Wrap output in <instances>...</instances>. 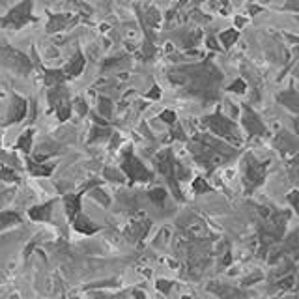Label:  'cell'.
Wrapping results in <instances>:
<instances>
[{
    "label": "cell",
    "instance_id": "obj_1",
    "mask_svg": "<svg viewBox=\"0 0 299 299\" xmlns=\"http://www.w3.org/2000/svg\"><path fill=\"white\" fill-rule=\"evenodd\" d=\"M206 123H208V127H210L213 133H217L219 137H225L227 141H232V142H241V139L238 137L236 125H234L228 118H225L221 112L210 116V118L206 120Z\"/></svg>",
    "mask_w": 299,
    "mask_h": 299
},
{
    "label": "cell",
    "instance_id": "obj_2",
    "mask_svg": "<svg viewBox=\"0 0 299 299\" xmlns=\"http://www.w3.org/2000/svg\"><path fill=\"white\" fill-rule=\"evenodd\" d=\"M123 172L129 176L131 179L135 181H148V179H152V174L144 168V165L137 159V157L131 156V152H125V159H123Z\"/></svg>",
    "mask_w": 299,
    "mask_h": 299
},
{
    "label": "cell",
    "instance_id": "obj_3",
    "mask_svg": "<svg viewBox=\"0 0 299 299\" xmlns=\"http://www.w3.org/2000/svg\"><path fill=\"white\" fill-rule=\"evenodd\" d=\"M30 12H32V0H24L23 4L13 8L12 12L4 17V26H15V28L23 26L24 23H28L32 19Z\"/></svg>",
    "mask_w": 299,
    "mask_h": 299
},
{
    "label": "cell",
    "instance_id": "obj_4",
    "mask_svg": "<svg viewBox=\"0 0 299 299\" xmlns=\"http://www.w3.org/2000/svg\"><path fill=\"white\" fill-rule=\"evenodd\" d=\"M4 64H6L8 68L15 70L17 73H23V75L32 71L30 60L26 58V56H23L21 53L13 51L12 47H4Z\"/></svg>",
    "mask_w": 299,
    "mask_h": 299
},
{
    "label": "cell",
    "instance_id": "obj_5",
    "mask_svg": "<svg viewBox=\"0 0 299 299\" xmlns=\"http://www.w3.org/2000/svg\"><path fill=\"white\" fill-rule=\"evenodd\" d=\"M245 178L251 185H260L265 178V165L258 163L256 159L249 157L247 159V170H245Z\"/></svg>",
    "mask_w": 299,
    "mask_h": 299
},
{
    "label": "cell",
    "instance_id": "obj_6",
    "mask_svg": "<svg viewBox=\"0 0 299 299\" xmlns=\"http://www.w3.org/2000/svg\"><path fill=\"white\" fill-rule=\"evenodd\" d=\"M243 123L245 127L249 129L251 135H264L265 133V127L260 122V118L251 110V107H243Z\"/></svg>",
    "mask_w": 299,
    "mask_h": 299
},
{
    "label": "cell",
    "instance_id": "obj_7",
    "mask_svg": "<svg viewBox=\"0 0 299 299\" xmlns=\"http://www.w3.org/2000/svg\"><path fill=\"white\" fill-rule=\"evenodd\" d=\"M26 101L21 99L19 96L13 97L12 101V108H10V116H8V123H13V122H21L26 114Z\"/></svg>",
    "mask_w": 299,
    "mask_h": 299
},
{
    "label": "cell",
    "instance_id": "obj_8",
    "mask_svg": "<svg viewBox=\"0 0 299 299\" xmlns=\"http://www.w3.org/2000/svg\"><path fill=\"white\" fill-rule=\"evenodd\" d=\"M64 202H66V211H68L70 219L75 221V217L81 211V194H68L64 198Z\"/></svg>",
    "mask_w": 299,
    "mask_h": 299
},
{
    "label": "cell",
    "instance_id": "obj_9",
    "mask_svg": "<svg viewBox=\"0 0 299 299\" xmlns=\"http://www.w3.org/2000/svg\"><path fill=\"white\" fill-rule=\"evenodd\" d=\"M279 101H281L282 105H286L290 110L299 112V94H296L294 90H290V92H282V94L279 96Z\"/></svg>",
    "mask_w": 299,
    "mask_h": 299
},
{
    "label": "cell",
    "instance_id": "obj_10",
    "mask_svg": "<svg viewBox=\"0 0 299 299\" xmlns=\"http://www.w3.org/2000/svg\"><path fill=\"white\" fill-rule=\"evenodd\" d=\"M73 227H75L77 232H81V234H92V232H96L97 230V227L94 225V223H90L86 217H81V215L75 217Z\"/></svg>",
    "mask_w": 299,
    "mask_h": 299
},
{
    "label": "cell",
    "instance_id": "obj_11",
    "mask_svg": "<svg viewBox=\"0 0 299 299\" xmlns=\"http://www.w3.org/2000/svg\"><path fill=\"white\" fill-rule=\"evenodd\" d=\"M84 70V58L81 53H77L75 56H73V60L68 64V70H66V73H68V77H75V75H79V73Z\"/></svg>",
    "mask_w": 299,
    "mask_h": 299
},
{
    "label": "cell",
    "instance_id": "obj_12",
    "mask_svg": "<svg viewBox=\"0 0 299 299\" xmlns=\"http://www.w3.org/2000/svg\"><path fill=\"white\" fill-rule=\"evenodd\" d=\"M51 210H53V204L49 202L45 206H37V208H32L28 211V215L32 217L34 221H47L49 215H51Z\"/></svg>",
    "mask_w": 299,
    "mask_h": 299
},
{
    "label": "cell",
    "instance_id": "obj_13",
    "mask_svg": "<svg viewBox=\"0 0 299 299\" xmlns=\"http://www.w3.org/2000/svg\"><path fill=\"white\" fill-rule=\"evenodd\" d=\"M53 165H41L39 161H28V170L34 176H49L53 172Z\"/></svg>",
    "mask_w": 299,
    "mask_h": 299
},
{
    "label": "cell",
    "instance_id": "obj_14",
    "mask_svg": "<svg viewBox=\"0 0 299 299\" xmlns=\"http://www.w3.org/2000/svg\"><path fill=\"white\" fill-rule=\"evenodd\" d=\"M68 23H70V17H68V15H54V17H51V21H49L47 30L49 32H56L60 28H64Z\"/></svg>",
    "mask_w": 299,
    "mask_h": 299
},
{
    "label": "cell",
    "instance_id": "obj_15",
    "mask_svg": "<svg viewBox=\"0 0 299 299\" xmlns=\"http://www.w3.org/2000/svg\"><path fill=\"white\" fill-rule=\"evenodd\" d=\"M64 73L60 71V70H49V71H45V83L47 84H62L64 83Z\"/></svg>",
    "mask_w": 299,
    "mask_h": 299
},
{
    "label": "cell",
    "instance_id": "obj_16",
    "mask_svg": "<svg viewBox=\"0 0 299 299\" xmlns=\"http://www.w3.org/2000/svg\"><path fill=\"white\" fill-rule=\"evenodd\" d=\"M32 135H34V131H26L19 139V142H17V148H21L23 152H26V154H30V146H32Z\"/></svg>",
    "mask_w": 299,
    "mask_h": 299
},
{
    "label": "cell",
    "instance_id": "obj_17",
    "mask_svg": "<svg viewBox=\"0 0 299 299\" xmlns=\"http://www.w3.org/2000/svg\"><path fill=\"white\" fill-rule=\"evenodd\" d=\"M236 39H238V32H236V30H227V32L221 34V43L225 45V49L232 47Z\"/></svg>",
    "mask_w": 299,
    "mask_h": 299
},
{
    "label": "cell",
    "instance_id": "obj_18",
    "mask_svg": "<svg viewBox=\"0 0 299 299\" xmlns=\"http://www.w3.org/2000/svg\"><path fill=\"white\" fill-rule=\"evenodd\" d=\"M286 247H288V251H296L299 256V230H296V232L286 239Z\"/></svg>",
    "mask_w": 299,
    "mask_h": 299
},
{
    "label": "cell",
    "instance_id": "obj_19",
    "mask_svg": "<svg viewBox=\"0 0 299 299\" xmlns=\"http://www.w3.org/2000/svg\"><path fill=\"white\" fill-rule=\"evenodd\" d=\"M112 105H110V99H107V97H101L99 99V110H101V114L103 116H110V112H112Z\"/></svg>",
    "mask_w": 299,
    "mask_h": 299
},
{
    "label": "cell",
    "instance_id": "obj_20",
    "mask_svg": "<svg viewBox=\"0 0 299 299\" xmlns=\"http://www.w3.org/2000/svg\"><path fill=\"white\" fill-rule=\"evenodd\" d=\"M108 135H110V131L105 129V127H94V131H92V135H90V141H96V139H105V137H108Z\"/></svg>",
    "mask_w": 299,
    "mask_h": 299
},
{
    "label": "cell",
    "instance_id": "obj_21",
    "mask_svg": "<svg viewBox=\"0 0 299 299\" xmlns=\"http://www.w3.org/2000/svg\"><path fill=\"white\" fill-rule=\"evenodd\" d=\"M193 189L196 193H206V191H210V185H208L202 178H196L194 179V183H193Z\"/></svg>",
    "mask_w": 299,
    "mask_h": 299
},
{
    "label": "cell",
    "instance_id": "obj_22",
    "mask_svg": "<svg viewBox=\"0 0 299 299\" xmlns=\"http://www.w3.org/2000/svg\"><path fill=\"white\" fill-rule=\"evenodd\" d=\"M165 196H167V191H165V189H154V191H150V198L156 200V202H163Z\"/></svg>",
    "mask_w": 299,
    "mask_h": 299
},
{
    "label": "cell",
    "instance_id": "obj_23",
    "mask_svg": "<svg viewBox=\"0 0 299 299\" xmlns=\"http://www.w3.org/2000/svg\"><path fill=\"white\" fill-rule=\"evenodd\" d=\"M70 114H71V107L68 105V103H64L62 107H58V118L62 122H66V120L70 118Z\"/></svg>",
    "mask_w": 299,
    "mask_h": 299
},
{
    "label": "cell",
    "instance_id": "obj_24",
    "mask_svg": "<svg viewBox=\"0 0 299 299\" xmlns=\"http://www.w3.org/2000/svg\"><path fill=\"white\" fill-rule=\"evenodd\" d=\"M245 88H247V86H245V83H243L241 79H236V83L232 84V86H228V90H230V92H238V94H243V92H245Z\"/></svg>",
    "mask_w": 299,
    "mask_h": 299
},
{
    "label": "cell",
    "instance_id": "obj_25",
    "mask_svg": "<svg viewBox=\"0 0 299 299\" xmlns=\"http://www.w3.org/2000/svg\"><path fill=\"white\" fill-rule=\"evenodd\" d=\"M288 202L294 206V210L299 213V191H294L288 194Z\"/></svg>",
    "mask_w": 299,
    "mask_h": 299
},
{
    "label": "cell",
    "instance_id": "obj_26",
    "mask_svg": "<svg viewBox=\"0 0 299 299\" xmlns=\"http://www.w3.org/2000/svg\"><path fill=\"white\" fill-rule=\"evenodd\" d=\"M161 120L167 122V123H174V122H176V114H174L172 110H165V112L161 114Z\"/></svg>",
    "mask_w": 299,
    "mask_h": 299
},
{
    "label": "cell",
    "instance_id": "obj_27",
    "mask_svg": "<svg viewBox=\"0 0 299 299\" xmlns=\"http://www.w3.org/2000/svg\"><path fill=\"white\" fill-rule=\"evenodd\" d=\"M161 96V90H159V86H154L150 92H148V97H152V99H159Z\"/></svg>",
    "mask_w": 299,
    "mask_h": 299
},
{
    "label": "cell",
    "instance_id": "obj_28",
    "mask_svg": "<svg viewBox=\"0 0 299 299\" xmlns=\"http://www.w3.org/2000/svg\"><path fill=\"white\" fill-rule=\"evenodd\" d=\"M288 10H299V0H288Z\"/></svg>",
    "mask_w": 299,
    "mask_h": 299
},
{
    "label": "cell",
    "instance_id": "obj_29",
    "mask_svg": "<svg viewBox=\"0 0 299 299\" xmlns=\"http://www.w3.org/2000/svg\"><path fill=\"white\" fill-rule=\"evenodd\" d=\"M170 286H172L170 282H163V281H161V282H157V288H159V290H163V292H168Z\"/></svg>",
    "mask_w": 299,
    "mask_h": 299
},
{
    "label": "cell",
    "instance_id": "obj_30",
    "mask_svg": "<svg viewBox=\"0 0 299 299\" xmlns=\"http://www.w3.org/2000/svg\"><path fill=\"white\" fill-rule=\"evenodd\" d=\"M77 105H79V112H81V114H86V105H84L81 99L77 101Z\"/></svg>",
    "mask_w": 299,
    "mask_h": 299
},
{
    "label": "cell",
    "instance_id": "obj_31",
    "mask_svg": "<svg viewBox=\"0 0 299 299\" xmlns=\"http://www.w3.org/2000/svg\"><path fill=\"white\" fill-rule=\"evenodd\" d=\"M208 47H211V49H215V51H219V47H217V43H215V39H213V37H210V39H208Z\"/></svg>",
    "mask_w": 299,
    "mask_h": 299
},
{
    "label": "cell",
    "instance_id": "obj_32",
    "mask_svg": "<svg viewBox=\"0 0 299 299\" xmlns=\"http://www.w3.org/2000/svg\"><path fill=\"white\" fill-rule=\"evenodd\" d=\"M296 129H298V133H299V120L296 122Z\"/></svg>",
    "mask_w": 299,
    "mask_h": 299
}]
</instances>
